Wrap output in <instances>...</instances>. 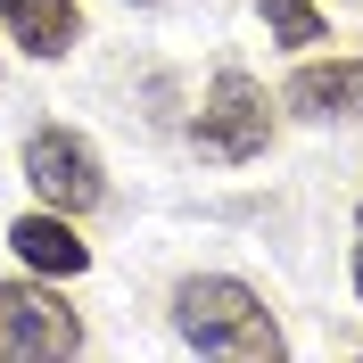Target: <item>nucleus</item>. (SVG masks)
I'll return each mask as SVG.
<instances>
[{
	"label": "nucleus",
	"instance_id": "0eeeda50",
	"mask_svg": "<svg viewBox=\"0 0 363 363\" xmlns=\"http://www.w3.org/2000/svg\"><path fill=\"white\" fill-rule=\"evenodd\" d=\"M363 99V67L355 58H330V67H297L289 74V108L297 116H347Z\"/></svg>",
	"mask_w": 363,
	"mask_h": 363
},
{
	"label": "nucleus",
	"instance_id": "f257e3e1",
	"mask_svg": "<svg viewBox=\"0 0 363 363\" xmlns=\"http://www.w3.org/2000/svg\"><path fill=\"white\" fill-rule=\"evenodd\" d=\"M174 330L199 355H248V363H272L281 355V322L264 314V297L231 272H206V281H182L174 297Z\"/></svg>",
	"mask_w": 363,
	"mask_h": 363
},
{
	"label": "nucleus",
	"instance_id": "6e6552de",
	"mask_svg": "<svg viewBox=\"0 0 363 363\" xmlns=\"http://www.w3.org/2000/svg\"><path fill=\"white\" fill-rule=\"evenodd\" d=\"M264 25H272V33H281L289 50H306V42H322V33H330L314 0H264Z\"/></svg>",
	"mask_w": 363,
	"mask_h": 363
},
{
	"label": "nucleus",
	"instance_id": "423d86ee",
	"mask_svg": "<svg viewBox=\"0 0 363 363\" xmlns=\"http://www.w3.org/2000/svg\"><path fill=\"white\" fill-rule=\"evenodd\" d=\"M0 25H9L33 58H58V50H74V33H83L74 0H0Z\"/></svg>",
	"mask_w": 363,
	"mask_h": 363
},
{
	"label": "nucleus",
	"instance_id": "39448f33",
	"mask_svg": "<svg viewBox=\"0 0 363 363\" xmlns=\"http://www.w3.org/2000/svg\"><path fill=\"white\" fill-rule=\"evenodd\" d=\"M9 248H17L33 272H50V281H67V272L91 264V248L67 231V215H58V206H50V215H17V223H9Z\"/></svg>",
	"mask_w": 363,
	"mask_h": 363
},
{
	"label": "nucleus",
	"instance_id": "20e7f679",
	"mask_svg": "<svg viewBox=\"0 0 363 363\" xmlns=\"http://www.w3.org/2000/svg\"><path fill=\"white\" fill-rule=\"evenodd\" d=\"M199 149H215V157H256V149H264V91H256L240 67H223V74H215V91H206V108H199Z\"/></svg>",
	"mask_w": 363,
	"mask_h": 363
},
{
	"label": "nucleus",
	"instance_id": "1a4fd4ad",
	"mask_svg": "<svg viewBox=\"0 0 363 363\" xmlns=\"http://www.w3.org/2000/svg\"><path fill=\"white\" fill-rule=\"evenodd\" d=\"M355 289H363V248H355Z\"/></svg>",
	"mask_w": 363,
	"mask_h": 363
},
{
	"label": "nucleus",
	"instance_id": "f03ea898",
	"mask_svg": "<svg viewBox=\"0 0 363 363\" xmlns=\"http://www.w3.org/2000/svg\"><path fill=\"white\" fill-rule=\"evenodd\" d=\"M83 347V322L58 306L50 289H25V281H0V355L9 363H58Z\"/></svg>",
	"mask_w": 363,
	"mask_h": 363
},
{
	"label": "nucleus",
	"instance_id": "7ed1b4c3",
	"mask_svg": "<svg viewBox=\"0 0 363 363\" xmlns=\"http://www.w3.org/2000/svg\"><path fill=\"white\" fill-rule=\"evenodd\" d=\"M25 182L42 190V206H58V215H83V206H99V157H91V140L67 133V124H42V133L25 140Z\"/></svg>",
	"mask_w": 363,
	"mask_h": 363
}]
</instances>
